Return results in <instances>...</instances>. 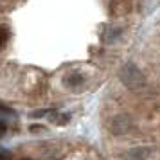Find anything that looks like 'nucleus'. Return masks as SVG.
<instances>
[{
	"label": "nucleus",
	"instance_id": "nucleus-1",
	"mask_svg": "<svg viewBox=\"0 0 160 160\" xmlns=\"http://www.w3.org/2000/svg\"><path fill=\"white\" fill-rule=\"evenodd\" d=\"M119 78H121L124 87L130 88V90H140V88L146 85L144 74L140 72V68H138L135 63H126V65L121 68Z\"/></svg>",
	"mask_w": 160,
	"mask_h": 160
},
{
	"label": "nucleus",
	"instance_id": "nucleus-2",
	"mask_svg": "<svg viewBox=\"0 0 160 160\" xmlns=\"http://www.w3.org/2000/svg\"><path fill=\"white\" fill-rule=\"evenodd\" d=\"M131 128H133V122H131V119L128 115H117L110 122V130H112V133H115V135L128 133Z\"/></svg>",
	"mask_w": 160,
	"mask_h": 160
},
{
	"label": "nucleus",
	"instance_id": "nucleus-3",
	"mask_svg": "<svg viewBox=\"0 0 160 160\" xmlns=\"http://www.w3.org/2000/svg\"><path fill=\"white\" fill-rule=\"evenodd\" d=\"M151 155V149L149 148H133L124 155L126 160H148Z\"/></svg>",
	"mask_w": 160,
	"mask_h": 160
},
{
	"label": "nucleus",
	"instance_id": "nucleus-4",
	"mask_svg": "<svg viewBox=\"0 0 160 160\" xmlns=\"http://www.w3.org/2000/svg\"><path fill=\"white\" fill-rule=\"evenodd\" d=\"M63 83L68 88H79L83 85V78H81L79 74H68L65 79H63Z\"/></svg>",
	"mask_w": 160,
	"mask_h": 160
},
{
	"label": "nucleus",
	"instance_id": "nucleus-5",
	"mask_svg": "<svg viewBox=\"0 0 160 160\" xmlns=\"http://www.w3.org/2000/svg\"><path fill=\"white\" fill-rule=\"evenodd\" d=\"M9 36H11V32L8 27H0V49L6 47V43L9 42Z\"/></svg>",
	"mask_w": 160,
	"mask_h": 160
},
{
	"label": "nucleus",
	"instance_id": "nucleus-6",
	"mask_svg": "<svg viewBox=\"0 0 160 160\" xmlns=\"http://www.w3.org/2000/svg\"><path fill=\"white\" fill-rule=\"evenodd\" d=\"M0 160H11V155L6 149H0Z\"/></svg>",
	"mask_w": 160,
	"mask_h": 160
},
{
	"label": "nucleus",
	"instance_id": "nucleus-7",
	"mask_svg": "<svg viewBox=\"0 0 160 160\" xmlns=\"http://www.w3.org/2000/svg\"><path fill=\"white\" fill-rule=\"evenodd\" d=\"M6 130H8V126H6V122H0V137H4V133H6Z\"/></svg>",
	"mask_w": 160,
	"mask_h": 160
},
{
	"label": "nucleus",
	"instance_id": "nucleus-8",
	"mask_svg": "<svg viewBox=\"0 0 160 160\" xmlns=\"http://www.w3.org/2000/svg\"><path fill=\"white\" fill-rule=\"evenodd\" d=\"M20 160H32V158H20Z\"/></svg>",
	"mask_w": 160,
	"mask_h": 160
}]
</instances>
